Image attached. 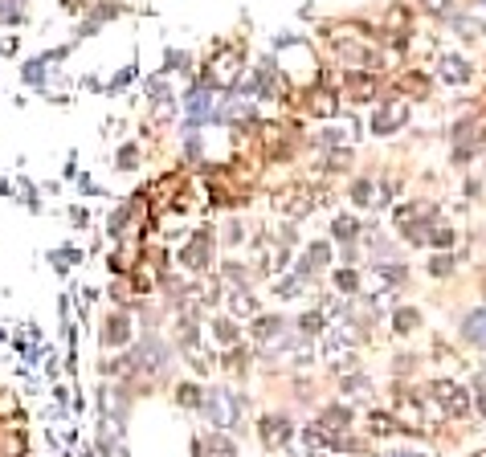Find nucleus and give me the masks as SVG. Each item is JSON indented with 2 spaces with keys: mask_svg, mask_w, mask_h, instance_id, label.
I'll use <instances>...</instances> for the list:
<instances>
[{
  "mask_svg": "<svg viewBox=\"0 0 486 457\" xmlns=\"http://www.w3.org/2000/svg\"><path fill=\"white\" fill-rule=\"evenodd\" d=\"M404 119H409V98H384L376 106V115H372V131L376 135H393Z\"/></svg>",
  "mask_w": 486,
  "mask_h": 457,
  "instance_id": "nucleus-1",
  "label": "nucleus"
},
{
  "mask_svg": "<svg viewBox=\"0 0 486 457\" xmlns=\"http://www.w3.org/2000/svg\"><path fill=\"white\" fill-rule=\"evenodd\" d=\"M429 392H433V400H438L449 416H466V412H470V396H466L458 384H449V380H438Z\"/></svg>",
  "mask_w": 486,
  "mask_h": 457,
  "instance_id": "nucleus-2",
  "label": "nucleus"
},
{
  "mask_svg": "<svg viewBox=\"0 0 486 457\" xmlns=\"http://www.w3.org/2000/svg\"><path fill=\"white\" fill-rule=\"evenodd\" d=\"M180 262H184L188 270H205V266H209V233H205V228L192 237V245L180 253Z\"/></svg>",
  "mask_w": 486,
  "mask_h": 457,
  "instance_id": "nucleus-3",
  "label": "nucleus"
},
{
  "mask_svg": "<svg viewBox=\"0 0 486 457\" xmlns=\"http://www.w3.org/2000/svg\"><path fill=\"white\" fill-rule=\"evenodd\" d=\"M262 441H265V449L286 445V441H290V425H286L282 416H265L262 420Z\"/></svg>",
  "mask_w": 486,
  "mask_h": 457,
  "instance_id": "nucleus-4",
  "label": "nucleus"
},
{
  "mask_svg": "<svg viewBox=\"0 0 486 457\" xmlns=\"http://www.w3.org/2000/svg\"><path fill=\"white\" fill-rule=\"evenodd\" d=\"M127 335H131L127 315H111V319H106V331H102V343H106V347H123Z\"/></svg>",
  "mask_w": 486,
  "mask_h": 457,
  "instance_id": "nucleus-5",
  "label": "nucleus"
},
{
  "mask_svg": "<svg viewBox=\"0 0 486 457\" xmlns=\"http://www.w3.org/2000/svg\"><path fill=\"white\" fill-rule=\"evenodd\" d=\"M462 335H466L470 343L486 347V307H483V311H474V315H466V322H462Z\"/></svg>",
  "mask_w": 486,
  "mask_h": 457,
  "instance_id": "nucleus-6",
  "label": "nucleus"
},
{
  "mask_svg": "<svg viewBox=\"0 0 486 457\" xmlns=\"http://www.w3.org/2000/svg\"><path fill=\"white\" fill-rule=\"evenodd\" d=\"M355 233H359L355 217H335V225H331V237L335 241H355Z\"/></svg>",
  "mask_w": 486,
  "mask_h": 457,
  "instance_id": "nucleus-7",
  "label": "nucleus"
},
{
  "mask_svg": "<svg viewBox=\"0 0 486 457\" xmlns=\"http://www.w3.org/2000/svg\"><path fill=\"white\" fill-rule=\"evenodd\" d=\"M442 74L449 78V82H466V78H470V66H466V61H458V57H445Z\"/></svg>",
  "mask_w": 486,
  "mask_h": 457,
  "instance_id": "nucleus-8",
  "label": "nucleus"
},
{
  "mask_svg": "<svg viewBox=\"0 0 486 457\" xmlns=\"http://www.w3.org/2000/svg\"><path fill=\"white\" fill-rule=\"evenodd\" d=\"M176 400L180 405H188V409H200V388H196V384H180Z\"/></svg>",
  "mask_w": 486,
  "mask_h": 457,
  "instance_id": "nucleus-9",
  "label": "nucleus"
},
{
  "mask_svg": "<svg viewBox=\"0 0 486 457\" xmlns=\"http://www.w3.org/2000/svg\"><path fill=\"white\" fill-rule=\"evenodd\" d=\"M209 457H233V441L221 437V433H213L209 437Z\"/></svg>",
  "mask_w": 486,
  "mask_h": 457,
  "instance_id": "nucleus-10",
  "label": "nucleus"
},
{
  "mask_svg": "<svg viewBox=\"0 0 486 457\" xmlns=\"http://www.w3.org/2000/svg\"><path fill=\"white\" fill-rule=\"evenodd\" d=\"M397 331L400 335H409V331H417V322H421V315H417V311H397Z\"/></svg>",
  "mask_w": 486,
  "mask_h": 457,
  "instance_id": "nucleus-11",
  "label": "nucleus"
},
{
  "mask_svg": "<svg viewBox=\"0 0 486 457\" xmlns=\"http://www.w3.org/2000/svg\"><path fill=\"white\" fill-rule=\"evenodd\" d=\"M213 327H217V339H221V343H237V327H233L229 319L213 322Z\"/></svg>",
  "mask_w": 486,
  "mask_h": 457,
  "instance_id": "nucleus-12",
  "label": "nucleus"
},
{
  "mask_svg": "<svg viewBox=\"0 0 486 457\" xmlns=\"http://www.w3.org/2000/svg\"><path fill=\"white\" fill-rule=\"evenodd\" d=\"M307 262L310 266H327V245H323V241H315L307 249Z\"/></svg>",
  "mask_w": 486,
  "mask_h": 457,
  "instance_id": "nucleus-13",
  "label": "nucleus"
},
{
  "mask_svg": "<svg viewBox=\"0 0 486 457\" xmlns=\"http://www.w3.org/2000/svg\"><path fill=\"white\" fill-rule=\"evenodd\" d=\"M278 327H282L278 319H258V322H254V335H258V339H270V335H274Z\"/></svg>",
  "mask_w": 486,
  "mask_h": 457,
  "instance_id": "nucleus-14",
  "label": "nucleus"
},
{
  "mask_svg": "<svg viewBox=\"0 0 486 457\" xmlns=\"http://www.w3.org/2000/svg\"><path fill=\"white\" fill-rule=\"evenodd\" d=\"M393 429H397V425H393L384 412H372V433H380V437H384V433H393Z\"/></svg>",
  "mask_w": 486,
  "mask_h": 457,
  "instance_id": "nucleus-15",
  "label": "nucleus"
},
{
  "mask_svg": "<svg viewBox=\"0 0 486 457\" xmlns=\"http://www.w3.org/2000/svg\"><path fill=\"white\" fill-rule=\"evenodd\" d=\"M352 196H355V204H368V200H372V184L359 180V184L352 188Z\"/></svg>",
  "mask_w": 486,
  "mask_h": 457,
  "instance_id": "nucleus-16",
  "label": "nucleus"
},
{
  "mask_svg": "<svg viewBox=\"0 0 486 457\" xmlns=\"http://www.w3.org/2000/svg\"><path fill=\"white\" fill-rule=\"evenodd\" d=\"M376 274L389 278V282H400V278H404V266H376Z\"/></svg>",
  "mask_w": 486,
  "mask_h": 457,
  "instance_id": "nucleus-17",
  "label": "nucleus"
},
{
  "mask_svg": "<svg viewBox=\"0 0 486 457\" xmlns=\"http://www.w3.org/2000/svg\"><path fill=\"white\" fill-rule=\"evenodd\" d=\"M299 327H303L307 335H315V331L323 327V315H303V319H299Z\"/></svg>",
  "mask_w": 486,
  "mask_h": 457,
  "instance_id": "nucleus-18",
  "label": "nucleus"
},
{
  "mask_svg": "<svg viewBox=\"0 0 486 457\" xmlns=\"http://www.w3.org/2000/svg\"><path fill=\"white\" fill-rule=\"evenodd\" d=\"M335 282H339V290H348V294H355V274H352V270H348V274L339 270V274H335Z\"/></svg>",
  "mask_w": 486,
  "mask_h": 457,
  "instance_id": "nucleus-19",
  "label": "nucleus"
},
{
  "mask_svg": "<svg viewBox=\"0 0 486 457\" xmlns=\"http://www.w3.org/2000/svg\"><path fill=\"white\" fill-rule=\"evenodd\" d=\"M119 168H123V172L135 168V147H123V151H119Z\"/></svg>",
  "mask_w": 486,
  "mask_h": 457,
  "instance_id": "nucleus-20",
  "label": "nucleus"
},
{
  "mask_svg": "<svg viewBox=\"0 0 486 457\" xmlns=\"http://www.w3.org/2000/svg\"><path fill=\"white\" fill-rule=\"evenodd\" d=\"M449 266H454V257H438L429 270H433V274H449Z\"/></svg>",
  "mask_w": 486,
  "mask_h": 457,
  "instance_id": "nucleus-21",
  "label": "nucleus"
},
{
  "mask_svg": "<svg viewBox=\"0 0 486 457\" xmlns=\"http://www.w3.org/2000/svg\"><path fill=\"white\" fill-rule=\"evenodd\" d=\"M478 412H483V416H486V388H483V392H478Z\"/></svg>",
  "mask_w": 486,
  "mask_h": 457,
  "instance_id": "nucleus-22",
  "label": "nucleus"
},
{
  "mask_svg": "<svg viewBox=\"0 0 486 457\" xmlns=\"http://www.w3.org/2000/svg\"><path fill=\"white\" fill-rule=\"evenodd\" d=\"M17 8H21V0H17ZM0 17H12V4H4V8H0Z\"/></svg>",
  "mask_w": 486,
  "mask_h": 457,
  "instance_id": "nucleus-23",
  "label": "nucleus"
},
{
  "mask_svg": "<svg viewBox=\"0 0 486 457\" xmlns=\"http://www.w3.org/2000/svg\"><path fill=\"white\" fill-rule=\"evenodd\" d=\"M393 457H421V454H393Z\"/></svg>",
  "mask_w": 486,
  "mask_h": 457,
  "instance_id": "nucleus-24",
  "label": "nucleus"
},
{
  "mask_svg": "<svg viewBox=\"0 0 486 457\" xmlns=\"http://www.w3.org/2000/svg\"><path fill=\"white\" fill-rule=\"evenodd\" d=\"M478 457H486V454H478Z\"/></svg>",
  "mask_w": 486,
  "mask_h": 457,
  "instance_id": "nucleus-25",
  "label": "nucleus"
}]
</instances>
